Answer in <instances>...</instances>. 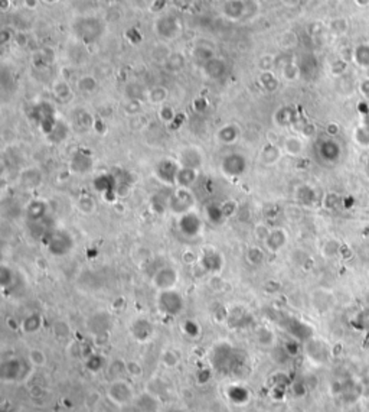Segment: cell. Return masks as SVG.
I'll list each match as a JSON object with an SVG mask.
<instances>
[{
    "label": "cell",
    "mask_w": 369,
    "mask_h": 412,
    "mask_svg": "<svg viewBox=\"0 0 369 412\" xmlns=\"http://www.w3.org/2000/svg\"><path fill=\"white\" fill-rule=\"evenodd\" d=\"M211 365L212 369L222 373L223 376H231L236 375L244 365V353L235 349L232 344L221 341L214 346L212 353H211Z\"/></svg>",
    "instance_id": "6da1fadb"
},
{
    "label": "cell",
    "mask_w": 369,
    "mask_h": 412,
    "mask_svg": "<svg viewBox=\"0 0 369 412\" xmlns=\"http://www.w3.org/2000/svg\"><path fill=\"white\" fill-rule=\"evenodd\" d=\"M44 244L52 256L62 258L73 250L74 240L68 231L64 229H54L48 230L44 234Z\"/></svg>",
    "instance_id": "7a4b0ae2"
},
{
    "label": "cell",
    "mask_w": 369,
    "mask_h": 412,
    "mask_svg": "<svg viewBox=\"0 0 369 412\" xmlns=\"http://www.w3.org/2000/svg\"><path fill=\"white\" fill-rule=\"evenodd\" d=\"M156 307L157 311L169 318L177 317L185 309V298L183 295L175 288V290L159 291L156 297Z\"/></svg>",
    "instance_id": "3957f363"
},
{
    "label": "cell",
    "mask_w": 369,
    "mask_h": 412,
    "mask_svg": "<svg viewBox=\"0 0 369 412\" xmlns=\"http://www.w3.org/2000/svg\"><path fill=\"white\" fill-rule=\"evenodd\" d=\"M107 398L117 407H127L136 401L133 385L124 378L113 379L107 388Z\"/></svg>",
    "instance_id": "277c9868"
},
{
    "label": "cell",
    "mask_w": 369,
    "mask_h": 412,
    "mask_svg": "<svg viewBox=\"0 0 369 412\" xmlns=\"http://www.w3.org/2000/svg\"><path fill=\"white\" fill-rule=\"evenodd\" d=\"M195 204H196V199L191 188L176 187V190L169 196L167 210H170V213H173L175 215H182V214L193 211Z\"/></svg>",
    "instance_id": "5b68a950"
},
{
    "label": "cell",
    "mask_w": 369,
    "mask_h": 412,
    "mask_svg": "<svg viewBox=\"0 0 369 412\" xmlns=\"http://www.w3.org/2000/svg\"><path fill=\"white\" fill-rule=\"evenodd\" d=\"M25 373V362L17 357L4 359L0 363V381L3 383H16L22 381Z\"/></svg>",
    "instance_id": "8992f818"
},
{
    "label": "cell",
    "mask_w": 369,
    "mask_h": 412,
    "mask_svg": "<svg viewBox=\"0 0 369 412\" xmlns=\"http://www.w3.org/2000/svg\"><path fill=\"white\" fill-rule=\"evenodd\" d=\"M179 282V274L172 266H162L151 276V285L159 291L175 290Z\"/></svg>",
    "instance_id": "52a82bcc"
},
{
    "label": "cell",
    "mask_w": 369,
    "mask_h": 412,
    "mask_svg": "<svg viewBox=\"0 0 369 412\" xmlns=\"http://www.w3.org/2000/svg\"><path fill=\"white\" fill-rule=\"evenodd\" d=\"M179 169H180L179 161L162 159L154 167V172L153 174H154V177L157 178L159 183L164 184V185H170V187H176V177Z\"/></svg>",
    "instance_id": "ba28073f"
},
{
    "label": "cell",
    "mask_w": 369,
    "mask_h": 412,
    "mask_svg": "<svg viewBox=\"0 0 369 412\" xmlns=\"http://www.w3.org/2000/svg\"><path fill=\"white\" fill-rule=\"evenodd\" d=\"M221 172L228 177V178H235L242 175L247 168H248V162L247 158L241 153H229L226 155L221 162Z\"/></svg>",
    "instance_id": "9c48e42d"
},
{
    "label": "cell",
    "mask_w": 369,
    "mask_h": 412,
    "mask_svg": "<svg viewBox=\"0 0 369 412\" xmlns=\"http://www.w3.org/2000/svg\"><path fill=\"white\" fill-rule=\"evenodd\" d=\"M202 227H204V223H202L201 217L195 211L182 214L177 218V229L186 237L198 236L202 231Z\"/></svg>",
    "instance_id": "30bf717a"
},
{
    "label": "cell",
    "mask_w": 369,
    "mask_h": 412,
    "mask_svg": "<svg viewBox=\"0 0 369 412\" xmlns=\"http://www.w3.org/2000/svg\"><path fill=\"white\" fill-rule=\"evenodd\" d=\"M223 256L221 255V252L218 250H214V249H208L205 250L202 255H201V259H199V265L201 268L204 269L205 274L217 275L221 274L222 268H223Z\"/></svg>",
    "instance_id": "8fae6325"
},
{
    "label": "cell",
    "mask_w": 369,
    "mask_h": 412,
    "mask_svg": "<svg viewBox=\"0 0 369 412\" xmlns=\"http://www.w3.org/2000/svg\"><path fill=\"white\" fill-rule=\"evenodd\" d=\"M130 334L137 343H148L154 336V325L148 318H136L130 325Z\"/></svg>",
    "instance_id": "7c38bea8"
},
{
    "label": "cell",
    "mask_w": 369,
    "mask_h": 412,
    "mask_svg": "<svg viewBox=\"0 0 369 412\" xmlns=\"http://www.w3.org/2000/svg\"><path fill=\"white\" fill-rule=\"evenodd\" d=\"M92 164H94L92 155L85 149H79L78 152L74 153L70 164V169L73 174H87L92 168Z\"/></svg>",
    "instance_id": "4fadbf2b"
},
{
    "label": "cell",
    "mask_w": 369,
    "mask_h": 412,
    "mask_svg": "<svg viewBox=\"0 0 369 412\" xmlns=\"http://www.w3.org/2000/svg\"><path fill=\"white\" fill-rule=\"evenodd\" d=\"M202 162H204V156L199 148H195V146L183 149L179 155V164L180 167H185V168L199 169L202 167Z\"/></svg>",
    "instance_id": "5bb4252c"
},
{
    "label": "cell",
    "mask_w": 369,
    "mask_h": 412,
    "mask_svg": "<svg viewBox=\"0 0 369 412\" xmlns=\"http://www.w3.org/2000/svg\"><path fill=\"white\" fill-rule=\"evenodd\" d=\"M287 233L284 229H274L270 230V234L267 236V239L264 240V246H266L267 252L270 253H277L280 249H283L286 243H287Z\"/></svg>",
    "instance_id": "9a60e30c"
},
{
    "label": "cell",
    "mask_w": 369,
    "mask_h": 412,
    "mask_svg": "<svg viewBox=\"0 0 369 412\" xmlns=\"http://www.w3.org/2000/svg\"><path fill=\"white\" fill-rule=\"evenodd\" d=\"M226 398L229 399V402H232L234 405H247L251 399V394L250 391L244 386V385H239V383H234V385H229L228 389H226Z\"/></svg>",
    "instance_id": "2e32d148"
},
{
    "label": "cell",
    "mask_w": 369,
    "mask_h": 412,
    "mask_svg": "<svg viewBox=\"0 0 369 412\" xmlns=\"http://www.w3.org/2000/svg\"><path fill=\"white\" fill-rule=\"evenodd\" d=\"M42 172L38 168L23 169L19 175V184L25 190H35L42 184Z\"/></svg>",
    "instance_id": "e0dca14e"
},
{
    "label": "cell",
    "mask_w": 369,
    "mask_h": 412,
    "mask_svg": "<svg viewBox=\"0 0 369 412\" xmlns=\"http://www.w3.org/2000/svg\"><path fill=\"white\" fill-rule=\"evenodd\" d=\"M42 325H44V317L39 312H30L19 324V328L25 334H35L42 328Z\"/></svg>",
    "instance_id": "ac0fdd59"
},
{
    "label": "cell",
    "mask_w": 369,
    "mask_h": 412,
    "mask_svg": "<svg viewBox=\"0 0 369 412\" xmlns=\"http://www.w3.org/2000/svg\"><path fill=\"white\" fill-rule=\"evenodd\" d=\"M136 405L140 410V412H157L160 401L159 398L151 395L150 392H143L139 397H136Z\"/></svg>",
    "instance_id": "d6986e66"
},
{
    "label": "cell",
    "mask_w": 369,
    "mask_h": 412,
    "mask_svg": "<svg viewBox=\"0 0 369 412\" xmlns=\"http://www.w3.org/2000/svg\"><path fill=\"white\" fill-rule=\"evenodd\" d=\"M110 327V317L104 312H98L92 315L88 321V328L95 336H104Z\"/></svg>",
    "instance_id": "ffe728a7"
},
{
    "label": "cell",
    "mask_w": 369,
    "mask_h": 412,
    "mask_svg": "<svg viewBox=\"0 0 369 412\" xmlns=\"http://www.w3.org/2000/svg\"><path fill=\"white\" fill-rule=\"evenodd\" d=\"M228 324L231 327H235V328H241V327H245L251 322V317L250 314L241 308V307H235V308H231L229 312H228Z\"/></svg>",
    "instance_id": "44dd1931"
},
{
    "label": "cell",
    "mask_w": 369,
    "mask_h": 412,
    "mask_svg": "<svg viewBox=\"0 0 369 412\" xmlns=\"http://www.w3.org/2000/svg\"><path fill=\"white\" fill-rule=\"evenodd\" d=\"M306 351H307L310 359H313L314 362H319V363L325 362L326 357H327V349H326L325 344L319 340H314V338L307 340Z\"/></svg>",
    "instance_id": "7402d4cb"
},
{
    "label": "cell",
    "mask_w": 369,
    "mask_h": 412,
    "mask_svg": "<svg viewBox=\"0 0 369 412\" xmlns=\"http://www.w3.org/2000/svg\"><path fill=\"white\" fill-rule=\"evenodd\" d=\"M198 175H199V169L180 167V169H179V172H177V177H176V187H182V188H191L193 184L196 183Z\"/></svg>",
    "instance_id": "603a6c76"
},
{
    "label": "cell",
    "mask_w": 369,
    "mask_h": 412,
    "mask_svg": "<svg viewBox=\"0 0 369 412\" xmlns=\"http://www.w3.org/2000/svg\"><path fill=\"white\" fill-rule=\"evenodd\" d=\"M48 211V206L46 203L42 200H33L28 204V208H26V215L30 221H41L42 218H45Z\"/></svg>",
    "instance_id": "cb8c5ba5"
},
{
    "label": "cell",
    "mask_w": 369,
    "mask_h": 412,
    "mask_svg": "<svg viewBox=\"0 0 369 412\" xmlns=\"http://www.w3.org/2000/svg\"><path fill=\"white\" fill-rule=\"evenodd\" d=\"M280 156L281 149L277 145H274V143H268V145H266V146L261 149V153H260V159H261V162L266 164V165H273V164H276V162L280 159Z\"/></svg>",
    "instance_id": "d4e9b609"
},
{
    "label": "cell",
    "mask_w": 369,
    "mask_h": 412,
    "mask_svg": "<svg viewBox=\"0 0 369 412\" xmlns=\"http://www.w3.org/2000/svg\"><path fill=\"white\" fill-rule=\"evenodd\" d=\"M283 149L290 156H298L304 149V143L298 136H290L283 142Z\"/></svg>",
    "instance_id": "484cf974"
},
{
    "label": "cell",
    "mask_w": 369,
    "mask_h": 412,
    "mask_svg": "<svg viewBox=\"0 0 369 412\" xmlns=\"http://www.w3.org/2000/svg\"><path fill=\"white\" fill-rule=\"evenodd\" d=\"M85 367L92 375H97V373L103 372L104 369H105V359H104V356L98 354V353H91V354H88V357L85 359Z\"/></svg>",
    "instance_id": "4316f807"
},
{
    "label": "cell",
    "mask_w": 369,
    "mask_h": 412,
    "mask_svg": "<svg viewBox=\"0 0 369 412\" xmlns=\"http://www.w3.org/2000/svg\"><path fill=\"white\" fill-rule=\"evenodd\" d=\"M204 71L208 77L211 78H220L221 76H223L225 73V64L221 61V60H215V58H211L205 61V65H204Z\"/></svg>",
    "instance_id": "83f0119b"
},
{
    "label": "cell",
    "mask_w": 369,
    "mask_h": 412,
    "mask_svg": "<svg viewBox=\"0 0 369 412\" xmlns=\"http://www.w3.org/2000/svg\"><path fill=\"white\" fill-rule=\"evenodd\" d=\"M218 140H221L223 145H231L238 139V129L234 124H226L221 127L217 133Z\"/></svg>",
    "instance_id": "f1b7e54d"
},
{
    "label": "cell",
    "mask_w": 369,
    "mask_h": 412,
    "mask_svg": "<svg viewBox=\"0 0 369 412\" xmlns=\"http://www.w3.org/2000/svg\"><path fill=\"white\" fill-rule=\"evenodd\" d=\"M76 207H78V210L82 214H91L95 211L97 203H95V200H94L92 196H89V194H82V196L78 199V201H76Z\"/></svg>",
    "instance_id": "f546056e"
},
{
    "label": "cell",
    "mask_w": 369,
    "mask_h": 412,
    "mask_svg": "<svg viewBox=\"0 0 369 412\" xmlns=\"http://www.w3.org/2000/svg\"><path fill=\"white\" fill-rule=\"evenodd\" d=\"M255 338H257V341H258L261 346H264V347L273 346V344H274V340H276L274 333H273L268 327H258L257 331H255Z\"/></svg>",
    "instance_id": "4dcf8cb0"
},
{
    "label": "cell",
    "mask_w": 369,
    "mask_h": 412,
    "mask_svg": "<svg viewBox=\"0 0 369 412\" xmlns=\"http://www.w3.org/2000/svg\"><path fill=\"white\" fill-rule=\"evenodd\" d=\"M207 218L212 224H221L225 218L221 204H209L207 207Z\"/></svg>",
    "instance_id": "1f68e13d"
},
{
    "label": "cell",
    "mask_w": 369,
    "mask_h": 412,
    "mask_svg": "<svg viewBox=\"0 0 369 412\" xmlns=\"http://www.w3.org/2000/svg\"><path fill=\"white\" fill-rule=\"evenodd\" d=\"M179 362H180V357H179L177 351L172 350V349L164 350L162 353V356H160V363H162L166 369H173V367H176L177 365H179Z\"/></svg>",
    "instance_id": "d6a6232c"
},
{
    "label": "cell",
    "mask_w": 369,
    "mask_h": 412,
    "mask_svg": "<svg viewBox=\"0 0 369 412\" xmlns=\"http://www.w3.org/2000/svg\"><path fill=\"white\" fill-rule=\"evenodd\" d=\"M28 360H29V365L32 367H42L46 365L48 357H46L44 350H41V349H32L29 351V354H28Z\"/></svg>",
    "instance_id": "836d02e7"
},
{
    "label": "cell",
    "mask_w": 369,
    "mask_h": 412,
    "mask_svg": "<svg viewBox=\"0 0 369 412\" xmlns=\"http://www.w3.org/2000/svg\"><path fill=\"white\" fill-rule=\"evenodd\" d=\"M148 99L151 104H163L166 102V99H167V90L164 87H162V86L154 87V89H151L148 92Z\"/></svg>",
    "instance_id": "e575fe53"
},
{
    "label": "cell",
    "mask_w": 369,
    "mask_h": 412,
    "mask_svg": "<svg viewBox=\"0 0 369 412\" xmlns=\"http://www.w3.org/2000/svg\"><path fill=\"white\" fill-rule=\"evenodd\" d=\"M126 372L130 378L139 379V378L143 376L145 369L142 366V363L137 362V360H126Z\"/></svg>",
    "instance_id": "d590c367"
},
{
    "label": "cell",
    "mask_w": 369,
    "mask_h": 412,
    "mask_svg": "<svg viewBox=\"0 0 369 412\" xmlns=\"http://www.w3.org/2000/svg\"><path fill=\"white\" fill-rule=\"evenodd\" d=\"M266 259V253L263 249L254 246V247H250L248 252H247V260L251 263V265H261L263 262Z\"/></svg>",
    "instance_id": "8d00e7d4"
},
{
    "label": "cell",
    "mask_w": 369,
    "mask_h": 412,
    "mask_svg": "<svg viewBox=\"0 0 369 412\" xmlns=\"http://www.w3.org/2000/svg\"><path fill=\"white\" fill-rule=\"evenodd\" d=\"M182 331L191 338H196L201 334V325L195 320H186L182 324Z\"/></svg>",
    "instance_id": "74e56055"
},
{
    "label": "cell",
    "mask_w": 369,
    "mask_h": 412,
    "mask_svg": "<svg viewBox=\"0 0 369 412\" xmlns=\"http://www.w3.org/2000/svg\"><path fill=\"white\" fill-rule=\"evenodd\" d=\"M13 282V271L7 265L0 266V285L3 290H6Z\"/></svg>",
    "instance_id": "f35d334b"
},
{
    "label": "cell",
    "mask_w": 369,
    "mask_h": 412,
    "mask_svg": "<svg viewBox=\"0 0 369 412\" xmlns=\"http://www.w3.org/2000/svg\"><path fill=\"white\" fill-rule=\"evenodd\" d=\"M54 94L57 96V99L65 102L71 96V89L65 81H57L55 86H54Z\"/></svg>",
    "instance_id": "ab89813d"
},
{
    "label": "cell",
    "mask_w": 369,
    "mask_h": 412,
    "mask_svg": "<svg viewBox=\"0 0 369 412\" xmlns=\"http://www.w3.org/2000/svg\"><path fill=\"white\" fill-rule=\"evenodd\" d=\"M261 83H263V86L266 87V90H268V92H273V90H276V89L279 87V81H277L276 77L273 76L271 71H264V73H263V76H261Z\"/></svg>",
    "instance_id": "60d3db41"
},
{
    "label": "cell",
    "mask_w": 369,
    "mask_h": 412,
    "mask_svg": "<svg viewBox=\"0 0 369 412\" xmlns=\"http://www.w3.org/2000/svg\"><path fill=\"white\" fill-rule=\"evenodd\" d=\"M95 87H97V81H95V78H92V77L85 76L82 77V78H79V81H78V89H79L81 92L91 93L95 90Z\"/></svg>",
    "instance_id": "b9f144b4"
},
{
    "label": "cell",
    "mask_w": 369,
    "mask_h": 412,
    "mask_svg": "<svg viewBox=\"0 0 369 412\" xmlns=\"http://www.w3.org/2000/svg\"><path fill=\"white\" fill-rule=\"evenodd\" d=\"M159 117L164 123H172L176 119V113L170 106H162L159 108Z\"/></svg>",
    "instance_id": "7bdbcfd3"
},
{
    "label": "cell",
    "mask_w": 369,
    "mask_h": 412,
    "mask_svg": "<svg viewBox=\"0 0 369 412\" xmlns=\"http://www.w3.org/2000/svg\"><path fill=\"white\" fill-rule=\"evenodd\" d=\"M339 203L340 199L338 194L329 193V194H326L325 199H323V207L327 208V210H335V208H338Z\"/></svg>",
    "instance_id": "ee69618b"
},
{
    "label": "cell",
    "mask_w": 369,
    "mask_h": 412,
    "mask_svg": "<svg viewBox=\"0 0 369 412\" xmlns=\"http://www.w3.org/2000/svg\"><path fill=\"white\" fill-rule=\"evenodd\" d=\"M221 206H222V211H223L225 218L232 217V215L238 211V204H236L235 201H232V200H228V201L222 203Z\"/></svg>",
    "instance_id": "f6af8a7d"
},
{
    "label": "cell",
    "mask_w": 369,
    "mask_h": 412,
    "mask_svg": "<svg viewBox=\"0 0 369 412\" xmlns=\"http://www.w3.org/2000/svg\"><path fill=\"white\" fill-rule=\"evenodd\" d=\"M199 259H201V256H198V253H195L191 249H188V250H185V252L182 253V260H183V263H186V265L195 266V265L199 262Z\"/></svg>",
    "instance_id": "bcb514c9"
},
{
    "label": "cell",
    "mask_w": 369,
    "mask_h": 412,
    "mask_svg": "<svg viewBox=\"0 0 369 412\" xmlns=\"http://www.w3.org/2000/svg\"><path fill=\"white\" fill-rule=\"evenodd\" d=\"M167 62L170 65V70H175V71L180 70L185 65V60L180 54H173V55L167 57Z\"/></svg>",
    "instance_id": "7dc6e473"
},
{
    "label": "cell",
    "mask_w": 369,
    "mask_h": 412,
    "mask_svg": "<svg viewBox=\"0 0 369 412\" xmlns=\"http://www.w3.org/2000/svg\"><path fill=\"white\" fill-rule=\"evenodd\" d=\"M283 76L286 77L287 80H290V81L295 80V78L298 77V68H297V65H295V64H287V65L283 68Z\"/></svg>",
    "instance_id": "c3c4849f"
},
{
    "label": "cell",
    "mask_w": 369,
    "mask_h": 412,
    "mask_svg": "<svg viewBox=\"0 0 369 412\" xmlns=\"http://www.w3.org/2000/svg\"><path fill=\"white\" fill-rule=\"evenodd\" d=\"M211 378H212V372H211L208 367H204V369L198 370V373H196V382H198L199 385H205V383H208V382L211 381Z\"/></svg>",
    "instance_id": "681fc988"
},
{
    "label": "cell",
    "mask_w": 369,
    "mask_h": 412,
    "mask_svg": "<svg viewBox=\"0 0 369 412\" xmlns=\"http://www.w3.org/2000/svg\"><path fill=\"white\" fill-rule=\"evenodd\" d=\"M140 107H142L140 102H139V100H136V99H133V100H130V102H129L127 104H126L124 110H126V113H127V114L136 116V114H139V111H140Z\"/></svg>",
    "instance_id": "f907efd6"
},
{
    "label": "cell",
    "mask_w": 369,
    "mask_h": 412,
    "mask_svg": "<svg viewBox=\"0 0 369 412\" xmlns=\"http://www.w3.org/2000/svg\"><path fill=\"white\" fill-rule=\"evenodd\" d=\"M254 233H255V237H257V239H260V240L264 242L267 239V236L270 234V230H268V227H267L266 224H257Z\"/></svg>",
    "instance_id": "816d5d0a"
},
{
    "label": "cell",
    "mask_w": 369,
    "mask_h": 412,
    "mask_svg": "<svg viewBox=\"0 0 369 412\" xmlns=\"http://www.w3.org/2000/svg\"><path fill=\"white\" fill-rule=\"evenodd\" d=\"M358 321H359V327L362 330H369V308L368 309H364L358 315Z\"/></svg>",
    "instance_id": "f5cc1de1"
},
{
    "label": "cell",
    "mask_w": 369,
    "mask_h": 412,
    "mask_svg": "<svg viewBox=\"0 0 369 412\" xmlns=\"http://www.w3.org/2000/svg\"><path fill=\"white\" fill-rule=\"evenodd\" d=\"M284 350H286L287 354L295 356V354H297V351H298V346H297V343H295V341H289V343L286 344Z\"/></svg>",
    "instance_id": "db71d44e"
},
{
    "label": "cell",
    "mask_w": 369,
    "mask_h": 412,
    "mask_svg": "<svg viewBox=\"0 0 369 412\" xmlns=\"http://www.w3.org/2000/svg\"><path fill=\"white\" fill-rule=\"evenodd\" d=\"M25 1V4L29 7V9H35L36 6H38V0H23Z\"/></svg>",
    "instance_id": "11a10c76"
},
{
    "label": "cell",
    "mask_w": 369,
    "mask_h": 412,
    "mask_svg": "<svg viewBox=\"0 0 369 412\" xmlns=\"http://www.w3.org/2000/svg\"><path fill=\"white\" fill-rule=\"evenodd\" d=\"M180 1H183V3H192L193 0H180Z\"/></svg>",
    "instance_id": "9f6ffc18"
},
{
    "label": "cell",
    "mask_w": 369,
    "mask_h": 412,
    "mask_svg": "<svg viewBox=\"0 0 369 412\" xmlns=\"http://www.w3.org/2000/svg\"><path fill=\"white\" fill-rule=\"evenodd\" d=\"M3 412H4V411H3Z\"/></svg>",
    "instance_id": "6f0895ef"
}]
</instances>
